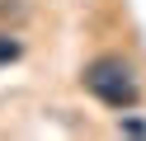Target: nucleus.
<instances>
[{
	"instance_id": "2",
	"label": "nucleus",
	"mask_w": 146,
	"mask_h": 141,
	"mask_svg": "<svg viewBox=\"0 0 146 141\" xmlns=\"http://www.w3.org/2000/svg\"><path fill=\"white\" fill-rule=\"evenodd\" d=\"M14 56H19V42H14V38H5V33H0V61H14Z\"/></svg>"
},
{
	"instance_id": "1",
	"label": "nucleus",
	"mask_w": 146,
	"mask_h": 141,
	"mask_svg": "<svg viewBox=\"0 0 146 141\" xmlns=\"http://www.w3.org/2000/svg\"><path fill=\"white\" fill-rule=\"evenodd\" d=\"M80 80H85V89L94 94L99 103H108V108H132V103L141 99L137 71L123 61V56H94Z\"/></svg>"
}]
</instances>
